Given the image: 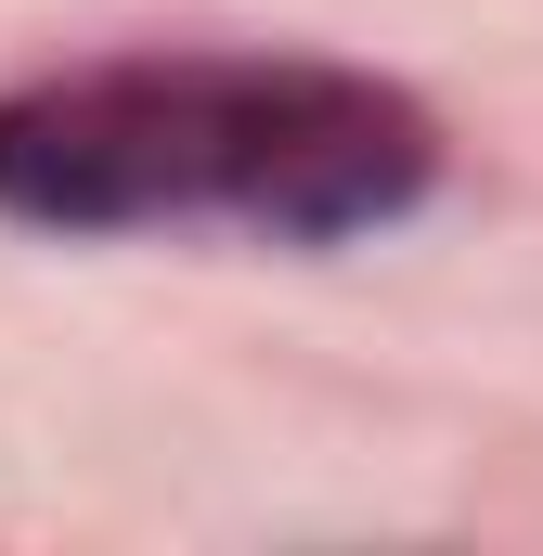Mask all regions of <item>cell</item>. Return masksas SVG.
<instances>
[{"mask_svg":"<svg viewBox=\"0 0 543 556\" xmlns=\"http://www.w3.org/2000/svg\"><path fill=\"white\" fill-rule=\"evenodd\" d=\"M427 117L337 65H91L0 104V207L39 233L247 220L337 247L427 194Z\"/></svg>","mask_w":543,"mask_h":556,"instance_id":"1","label":"cell"}]
</instances>
